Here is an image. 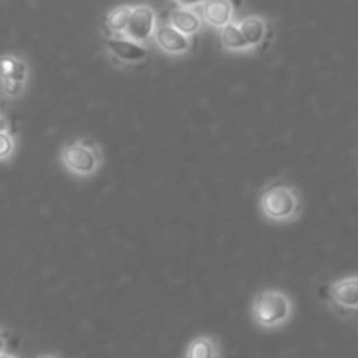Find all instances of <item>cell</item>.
<instances>
[{"label":"cell","mask_w":358,"mask_h":358,"mask_svg":"<svg viewBox=\"0 0 358 358\" xmlns=\"http://www.w3.org/2000/svg\"><path fill=\"white\" fill-rule=\"evenodd\" d=\"M7 129V121L3 117H0V133H6Z\"/></svg>","instance_id":"obj_17"},{"label":"cell","mask_w":358,"mask_h":358,"mask_svg":"<svg viewBox=\"0 0 358 358\" xmlns=\"http://www.w3.org/2000/svg\"><path fill=\"white\" fill-rule=\"evenodd\" d=\"M220 38H222L224 48L227 49H243L248 48L247 42H245L243 35H241L240 28L234 23H227L226 27H222V31H220Z\"/></svg>","instance_id":"obj_13"},{"label":"cell","mask_w":358,"mask_h":358,"mask_svg":"<svg viewBox=\"0 0 358 358\" xmlns=\"http://www.w3.org/2000/svg\"><path fill=\"white\" fill-rule=\"evenodd\" d=\"M241 35H243L245 42L247 45H257L259 42L264 41V35H266V21L259 16H247L243 17L240 24Z\"/></svg>","instance_id":"obj_9"},{"label":"cell","mask_w":358,"mask_h":358,"mask_svg":"<svg viewBox=\"0 0 358 358\" xmlns=\"http://www.w3.org/2000/svg\"><path fill=\"white\" fill-rule=\"evenodd\" d=\"M0 358H10V357H7V355H0Z\"/></svg>","instance_id":"obj_19"},{"label":"cell","mask_w":358,"mask_h":358,"mask_svg":"<svg viewBox=\"0 0 358 358\" xmlns=\"http://www.w3.org/2000/svg\"><path fill=\"white\" fill-rule=\"evenodd\" d=\"M170 24L184 35L194 34L201 27V17L196 10L189 9V7H177V9L171 10Z\"/></svg>","instance_id":"obj_8"},{"label":"cell","mask_w":358,"mask_h":358,"mask_svg":"<svg viewBox=\"0 0 358 358\" xmlns=\"http://www.w3.org/2000/svg\"><path fill=\"white\" fill-rule=\"evenodd\" d=\"M62 159L76 173H91L96 170L98 156L93 147L86 143H70L63 149Z\"/></svg>","instance_id":"obj_3"},{"label":"cell","mask_w":358,"mask_h":358,"mask_svg":"<svg viewBox=\"0 0 358 358\" xmlns=\"http://www.w3.org/2000/svg\"><path fill=\"white\" fill-rule=\"evenodd\" d=\"M154 10L147 6H138L131 9V16H129V23L126 27L124 34L128 38L135 42H143L150 37L154 31Z\"/></svg>","instance_id":"obj_5"},{"label":"cell","mask_w":358,"mask_h":358,"mask_svg":"<svg viewBox=\"0 0 358 358\" xmlns=\"http://www.w3.org/2000/svg\"><path fill=\"white\" fill-rule=\"evenodd\" d=\"M13 150V138L7 133H0V157H6Z\"/></svg>","instance_id":"obj_15"},{"label":"cell","mask_w":358,"mask_h":358,"mask_svg":"<svg viewBox=\"0 0 358 358\" xmlns=\"http://www.w3.org/2000/svg\"><path fill=\"white\" fill-rule=\"evenodd\" d=\"M0 70H2L3 79L23 83L24 77H27V66H24V63L13 58V56H7V58H3L2 62H0Z\"/></svg>","instance_id":"obj_12"},{"label":"cell","mask_w":358,"mask_h":358,"mask_svg":"<svg viewBox=\"0 0 358 358\" xmlns=\"http://www.w3.org/2000/svg\"><path fill=\"white\" fill-rule=\"evenodd\" d=\"M107 45L114 52V56H117L122 62H142L147 56V48L131 41V38L121 37V35L107 37Z\"/></svg>","instance_id":"obj_6"},{"label":"cell","mask_w":358,"mask_h":358,"mask_svg":"<svg viewBox=\"0 0 358 358\" xmlns=\"http://www.w3.org/2000/svg\"><path fill=\"white\" fill-rule=\"evenodd\" d=\"M290 313V303L282 292L268 290L255 297L254 315L255 320L261 325L271 327V325L282 324Z\"/></svg>","instance_id":"obj_2"},{"label":"cell","mask_w":358,"mask_h":358,"mask_svg":"<svg viewBox=\"0 0 358 358\" xmlns=\"http://www.w3.org/2000/svg\"><path fill=\"white\" fill-rule=\"evenodd\" d=\"M325 296L341 311H358V276L339 280L325 289Z\"/></svg>","instance_id":"obj_4"},{"label":"cell","mask_w":358,"mask_h":358,"mask_svg":"<svg viewBox=\"0 0 358 358\" xmlns=\"http://www.w3.org/2000/svg\"><path fill=\"white\" fill-rule=\"evenodd\" d=\"M185 358H215V346L210 338H198L189 345Z\"/></svg>","instance_id":"obj_14"},{"label":"cell","mask_w":358,"mask_h":358,"mask_svg":"<svg viewBox=\"0 0 358 358\" xmlns=\"http://www.w3.org/2000/svg\"><path fill=\"white\" fill-rule=\"evenodd\" d=\"M233 14V6L226 0H213L205 3V17L213 27H226Z\"/></svg>","instance_id":"obj_10"},{"label":"cell","mask_w":358,"mask_h":358,"mask_svg":"<svg viewBox=\"0 0 358 358\" xmlns=\"http://www.w3.org/2000/svg\"><path fill=\"white\" fill-rule=\"evenodd\" d=\"M261 205L269 219L283 220L296 215L299 210V198L290 185L273 184L262 192Z\"/></svg>","instance_id":"obj_1"},{"label":"cell","mask_w":358,"mask_h":358,"mask_svg":"<svg viewBox=\"0 0 358 358\" xmlns=\"http://www.w3.org/2000/svg\"><path fill=\"white\" fill-rule=\"evenodd\" d=\"M131 9L129 6H119L115 9H112L107 16V27L110 28L115 34H121L126 31V27L129 23V16H131Z\"/></svg>","instance_id":"obj_11"},{"label":"cell","mask_w":358,"mask_h":358,"mask_svg":"<svg viewBox=\"0 0 358 358\" xmlns=\"http://www.w3.org/2000/svg\"><path fill=\"white\" fill-rule=\"evenodd\" d=\"M2 350H3V339L0 338V353H2Z\"/></svg>","instance_id":"obj_18"},{"label":"cell","mask_w":358,"mask_h":358,"mask_svg":"<svg viewBox=\"0 0 358 358\" xmlns=\"http://www.w3.org/2000/svg\"><path fill=\"white\" fill-rule=\"evenodd\" d=\"M41 358H52V357H41Z\"/></svg>","instance_id":"obj_20"},{"label":"cell","mask_w":358,"mask_h":358,"mask_svg":"<svg viewBox=\"0 0 358 358\" xmlns=\"http://www.w3.org/2000/svg\"><path fill=\"white\" fill-rule=\"evenodd\" d=\"M21 86H23V84L17 83V80L3 79V91H6L7 94H10V96H14V94L20 93V91H21Z\"/></svg>","instance_id":"obj_16"},{"label":"cell","mask_w":358,"mask_h":358,"mask_svg":"<svg viewBox=\"0 0 358 358\" xmlns=\"http://www.w3.org/2000/svg\"><path fill=\"white\" fill-rule=\"evenodd\" d=\"M156 41L168 52H182L189 48L187 35L175 30L171 24H159L156 28Z\"/></svg>","instance_id":"obj_7"}]
</instances>
